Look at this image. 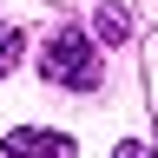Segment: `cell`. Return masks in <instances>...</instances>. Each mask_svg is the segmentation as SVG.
<instances>
[{
  "label": "cell",
  "instance_id": "obj_1",
  "mask_svg": "<svg viewBox=\"0 0 158 158\" xmlns=\"http://www.w3.org/2000/svg\"><path fill=\"white\" fill-rule=\"evenodd\" d=\"M40 73L53 86H73V92H99L106 86V53L92 46L79 27H59L46 46H40Z\"/></svg>",
  "mask_w": 158,
  "mask_h": 158
},
{
  "label": "cell",
  "instance_id": "obj_2",
  "mask_svg": "<svg viewBox=\"0 0 158 158\" xmlns=\"http://www.w3.org/2000/svg\"><path fill=\"white\" fill-rule=\"evenodd\" d=\"M0 158H73V138L66 132H40V125H20L0 138Z\"/></svg>",
  "mask_w": 158,
  "mask_h": 158
},
{
  "label": "cell",
  "instance_id": "obj_3",
  "mask_svg": "<svg viewBox=\"0 0 158 158\" xmlns=\"http://www.w3.org/2000/svg\"><path fill=\"white\" fill-rule=\"evenodd\" d=\"M92 33L106 40V46H118V40H125V13H118V7H99L92 13Z\"/></svg>",
  "mask_w": 158,
  "mask_h": 158
},
{
  "label": "cell",
  "instance_id": "obj_4",
  "mask_svg": "<svg viewBox=\"0 0 158 158\" xmlns=\"http://www.w3.org/2000/svg\"><path fill=\"white\" fill-rule=\"evenodd\" d=\"M13 66H20V33L0 27V73H13Z\"/></svg>",
  "mask_w": 158,
  "mask_h": 158
},
{
  "label": "cell",
  "instance_id": "obj_5",
  "mask_svg": "<svg viewBox=\"0 0 158 158\" xmlns=\"http://www.w3.org/2000/svg\"><path fill=\"white\" fill-rule=\"evenodd\" d=\"M112 158H152V152H145V145H132V138H125V145H118Z\"/></svg>",
  "mask_w": 158,
  "mask_h": 158
}]
</instances>
